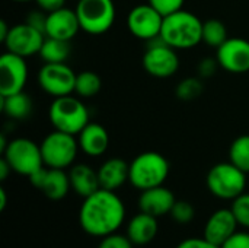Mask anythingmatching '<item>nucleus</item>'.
Returning a JSON list of instances; mask_svg holds the SVG:
<instances>
[{
	"label": "nucleus",
	"mask_w": 249,
	"mask_h": 248,
	"mask_svg": "<svg viewBox=\"0 0 249 248\" xmlns=\"http://www.w3.org/2000/svg\"><path fill=\"white\" fill-rule=\"evenodd\" d=\"M125 221V205L117 191L99 189L85 197L79 209V224L83 232L104 238L118 232Z\"/></svg>",
	"instance_id": "f257e3e1"
},
{
	"label": "nucleus",
	"mask_w": 249,
	"mask_h": 248,
	"mask_svg": "<svg viewBox=\"0 0 249 248\" xmlns=\"http://www.w3.org/2000/svg\"><path fill=\"white\" fill-rule=\"evenodd\" d=\"M175 50H190L203 42V20L190 10H178L163 18L159 37Z\"/></svg>",
	"instance_id": "f03ea898"
},
{
	"label": "nucleus",
	"mask_w": 249,
	"mask_h": 248,
	"mask_svg": "<svg viewBox=\"0 0 249 248\" xmlns=\"http://www.w3.org/2000/svg\"><path fill=\"white\" fill-rule=\"evenodd\" d=\"M169 175V162L159 152H143L130 162L128 181L139 191L163 186Z\"/></svg>",
	"instance_id": "7ed1b4c3"
},
{
	"label": "nucleus",
	"mask_w": 249,
	"mask_h": 248,
	"mask_svg": "<svg viewBox=\"0 0 249 248\" xmlns=\"http://www.w3.org/2000/svg\"><path fill=\"white\" fill-rule=\"evenodd\" d=\"M48 117L55 130L77 136L89 123V110L79 96H58L50 105Z\"/></svg>",
	"instance_id": "20e7f679"
},
{
	"label": "nucleus",
	"mask_w": 249,
	"mask_h": 248,
	"mask_svg": "<svg viewBox=\"0 0 249 248\" xmlns=\"http://www.w3.org/2000/svg\"><path fill=\"white\" fill-rule=\"evenodd\" d=\"M209 191L220 200H235L245 193L247 172L229 162H219L210 168L206 177Z\"/></svg>",
	"instance_id": "39448f33"
},
{
	"label": "nucleus",
	"mask_w": 249,
	"mask_h": 248,
	"mask_svg": "<svg viewBox=\"0 0 249 248\" xmlns=\"http://www.w3.org/2000/svg\"><path fill=\"white\" fill-rule=\"evenodd\" d=\"M41 153L44 165L48 168L67 170L70 168L79 152V142L74 134L54 130L47 134L41 142Z\"/></svg>",
	"instance_id": "423d86ee"
},
{
	"label": "nucleus",
	"mask_w": 249,
	"mask_h": 248,
	"mask_svg": "<svg viewBox=\"0 0 249 248\" xmlns=\"http://www.w3.org/2000/svg\"><path fill=\"white\" fill-rule=\"evenodd\" d=\"M80 29L90 35L108 32L117 16L114 0H79L76 6Z\"/></svg>",
	"instance_id": "0eeeda50"
},
{
	"label": "nucleus",
	"mask_w": 249,
	"mask_h": 248,
	"mask_svg": "<svg viewBox=\"0 0 249 248\" xmlns=\"http://www.w3.org/2000/svg\"><path fill=\"white\" fill-rule=\"evenodd\" d=\"M1 155L10 165L12 171L19 175L29 177L44 167L41 146L28 137L9 140V145Z\"/></svg>",
	"instance_id": "6e6552de"
},
{
	"label": "nucleus",
	"mask_w": 249,
	"mask_h": 248,
	"mask_svg": "<svg viewBox=\"0 0 249 248\" xmlns=\"http://www.w3.org/2000/svg\"><path fill=\"white\" fill-rule=\"evenodd\" d=\"M76 76L66 63H44L38 72V83L45 94L58 98L74 92Z\"/></svg>",
	"instance_id": "1a4fd4ad"
},
{
	"label": "nucleus",
	"mask_w": 249,
	"mask_h": 248,
	"mask_svg": "<svg viewBox=\"0 0 249 248\" xmlns=\"http://www.w3.org/2000/svg\"><path fill=\"white\" fill-rule=\"evenodd\" d=\"M163 25V16L149 3L134 6L127 16L128 31L139 39H159Z\"/></svg>",
	"instance_id": "9d476101"
},
{
	"label": "nucleus",
	"mask_w": 249,
	"mask_h": 248,
	"mask_svg": "<svg viewBox=\"0 0 249 248\" xmlns=\"http://www.w3.org/2000/svg\"><path fill=\"white\" fill-rule=\"evenodd\" d=\"M144 70L159 79H166L174 76L179 69V57L177 50L165 44L160 38L158 42L152 44L143 56Z\"/></svg>",
	"instance_id": "9b49d317"
},
{
	"label": "nucleus",
	"mask_w": 249,
	"mask_h": 248,
	"mask_svg": "<svg viewBox=\"0 0 249 248\" xmlns=\"http://www.w3.org/2000/svg\"><path fill=\"white\" fill-rule=\"evenodd\" d=\"M44 39L45 34L42 31L34 28L28 22H23L10 26V31L3 41V45L6 51L26 58L29 56L39 54Z\"/></svg>",
	"instance_id": "f8f14e48"
},
{
	"label": "nucleus",
	"mask_w": 249,
	"mask_h": 248,
	"mask_svg": "<svg viewBox=\"0 0 249 248\" xmlns=\"http://www.w3.org/2000/svg\"><path fill=\"white\" fill-rule=\"evenodd\" d=\"M28 64L25 57L3 53L0 57V96H9L25 89L28 82Z\"/></svg>",
	"instance_id": "ddd939ff"
},
{
	"label": "nucleus",
	"mask_w": 249,
	"mask_h": 248,
	"mask_svg": "<svg viewBox=\"0 0 249 248\" xmlns=\"http://www.w3.org/2000/svg\"><path fill=\"white\" fill-rule=\"evenodd\" d=\"M28 178L32 187L41 190L45 197L54 202L63 200L71 190L70 177L66 170L48 168L44 165Z\"/></svg>",
	"instance_id": "4468645a"
},
{
	"label": "nucleus",
	"mask_w": 249,
	"mask_h": 248,
	"mask_svg": "<svg viewBox=\"0 0 249 248\" xmlns=\"http://www.w3.org/2000/svg\"><path fill=\"white\" fill-rule=\"evenodd\" d=\"M216 58L219 66L233 75L249 72V41L241 37L228 38L219 48H216Z\"/></svg>",
	"instance_id": "2eb2a0df"
},
{
	"label": "nucleus",
	"mask_w": 249,
	"mask_h": 248,
	"mask_svg": "<svg viewBox=\"0 0 249 248\" xmlns=\"http://www.w3.org/2000/svg\"><path fill=\"white\" fill-rule=\"evenodd\" d=\"M238 221L232 212V209H217L216 212H213L209 219L204 224V231H203V237L222 247L225 244L226 240H229L236 231H238Z\"/></svg>",
	"instance_id": "dca6fc26"
},
{
	"label": "nucleus",
	"mask_w": 249,
	"mask_h": 248,
	"mask_svg": "<svg viewBox=\"0 0 249 248\" xmlns=\"http://www.w3.org/2000/svg\"><path fill=\"white\" fill-rule=\"evenodd\" d=\"M80 29L76 10L61 7L58 10L47 13L45 37L57 38L63 41H71Z\"/></svg>",
	"instance_id": "f3484780"
},
{
	"label": "nucleus",
	"mask_w": 249,
	"mask_h": 248,
	"mask_svg": "<svg viewBox=\"0 0 249 248\" xmlns=\"http://www.w3.org/2000/svg\"><path fill=\"white\" fill-rule=\"evenodd\" d=\"M175 202L177 199L172 190H169L165 186H158L140 191L137 206L140 212L149 213L155 218H160L171 213Z\"/></svg>",
	"instance_id": "a211bd4d"
},
{
	"label": "nucleus",
	"mask_w": 249,
	"mask_h": 248,
	"mask_svg": "<svg viewBox=\"0 0 249 248\" xmlns=\"http://www.w3.org/2000/svg\"><path fill=\"white\" fill-rule=\"evenodd\" d=\"M77 142L80 151L85 155L90 158H99L108 151L109 134L102 124L88 123L85 129L77 134Z\"/></svg>",
	"instance_id": "6ab92c4d"
},
{
	"label": "nucleus",
	"mask_w": 249,
	"mask_h": 248,
	"mask_svg": "<svg viewBox=\"0 0 249 248\" xmlns=\"http://www.w3.org/2000/svg\"><path fill=\"white\" fill-rule=\"evenodd\" d=\"M158 232H159L158 218L140 210L128 221L125 228L127 237L136 247H144L150 244L156 238Z\"/></svg>",
	"instance_id": "aec40b11"
},
{
	"label": "nucleus",
	"mask_w": 249,
	"mask_h": 248,
	"mask_svg": "<svg viewBox=\"0 0 249 248\" xmlns=\"http://www.w3.org/2000/svg\"><path fill=\"white\" fill-rule=\"evenodd\" d=\"M130 164L121 158L107 159L98 170V178L101 189L117 191L128 181Z\"/></svg>",
	"instance_id": "412c9836"
},
{
	"label": "nucleus",
	"mask_w": 249,
	"mask_h": 248,
	"mask_svg": "<svg viewBox=\"0 0 249 248\" xmlns=\"http://www.w3.org/2000/svg\"><path fill=\"white\" fill-rule=\"evenodd\" d=\"M70 177V186L71 190L80 196L82 199L90 196L96 190L101 189L99 186V178H98V171H95L90 165L88 164H76L70 167L69 171Z\"/></svg>",
	"instance_id": "4be33fe9"
},
{
	"label": "nucleus",
	"mask_w": 249,
	"mask_h": 248,
	"mask_svg": "<svg viewBox=\"0 0 249 248\" xmlns=\"http://www.w3.org/2000/svg\"><path fill=\"white\" fill-rule=\"evenodd\" d=\"M1 98V111L12 120H25L32 113V99L22 91Z\"/></svg>",
	"instance_id": "5701e85b"
},
{
	"label": "nucleus",
	"mask_w": 249,
	"mask_h": 248,
	"mask_svg": "<svg viewBox=\"0 0 249 248\" xmlns=\"http://www.w3.org/2000/svg\"><path fill=\"white\" fill-rule=\"evenodd\" d=\"M71 47L70 41L45 37L44 44L39 50V56L44 63H66L70 57Z\"/></svg>",
	"instance_id": "b1692460"
},
{
	"label": "nucleus",
	"mask_w": 249,
	"mask_h": 248,
	"mask_svg": "<svg viewBox=\"0 0 249 248\" xmlns=\"http://www.w3.org/2000/svg\"><path fill=\"white\" fill-rule=\"evenodd\" d=\"M101 86H102L101 77L95 72L85 70L76 76L74 94H77L79 98H92L98 95Z\"/></svg>",
	"instance_id": "393cba45"
},
{
	"label": "nucleus",
	"mask_w": 249,
	"mask_h": 248,
	"mask_svg": "<svg viewBox=\"0 0 249 248\" xmlns=\"http://www.w3.org/2000/svg\"><path fill=\"white\" fill-rule=\"evenodd\" d=\"M228 29L226 25L219 19H209L203 22V42L219 48L226 39H228Z\"/></svg>",
	"instance_id": "a878e982"
},
{
	"label": "nucleus",
	"mask_w": 249,
	"mask_h": 248,
	"mask_svg": "<svg viewBox=\"0 0 249 248\" xmlns=\"http://www.w3.org/2000/svg\"><path fill=\"white\" fill-rule=\"evenodd\" d=\"M229 161L249 174V134L236 137L229 148Z\"/></svg>",
	"instance_id": "bb28decb"
},
{
	"label": "nucleus",
	"mask_w": 249,
	"mask_h": 248,
	"mask_svg": "<svg viewBox=\"0 0 249 248\" xmlns=\"http://www.w3.org/2000/svg\"><path fill=\"white\" fill-rule=\"evenodd\" d=\"M204 92V85L200 77H187L182 79L177 89L175 95L181 101H194Z\"/></svg>",
	"instance_id": "cd10ccee"
},
{
	"label": "nucleus",
	"mask_w": 249,
	"mask_h": 248,
	"mask_svg": "<svg viewBox=\"0 0 249 248\" xmlns=\"http://www.w3.org/2000/svg\"><path fill=\"white\" fill-rule=\"evenodd\" d=\"M169 215H171V218L177 224L187 225V224H190V222L194 221V218H196V209L187 200H177Z\"/></svg>",
	"instance_id": "c85d7f7f"
},
{
	"label": "nucleus",
	"mask_w": 249,
	"mask_h": 248,
	"mask_svg": "<svg viewBox=\"0 0 249 248\" xmlns=\"http://www.w3.org/2000/svg\"><path fill=\"white\" fill-rule=\"evenodd\" d=\"M231 209L239 227L249 229V193H242L235 200H232Z\"/></svg>",
	"instance_id": "c756f323"
},
{
	"label": "nucleus",
	"mask_w": 249,
	"mask_h": 248,
	"mask_svg": "<svg viewBox=\"0 0 249 248\" xmlns=\"http://www.w3.org/2000/svg\"><path fill=\"white\" fill-rule=\"evenodd\" d=\"M98 248H134V244L130 241L127 234L114 232L101 238Z\"/></svg>",
	"instance_id": "7c9ffc66"
},
{
	"label": "nucleus",
	"mask_w": 249,
	"mask_h": 248,
	"mask_svg": "<svg viewBox=\"0 0 249 248\" xmlns=\"http://www.w3.org/2000/svg\"><path fill=\"white\" fill-rule=\"evenodd\" d=\"M184 1L185 0H147V3L152 4L163 18L181 10L184 6Z\"/></svg>",
	"instance_id": "2f4dec72"
},
{
	"label": "nucleus",
	"mask_w": 249,
	"mask_h": 248,
	"mask_svg": "<svg viewBox=\"0 0 249 248\" xmlns=\"http://www.w3.org/2000/svg\"><path fill=\"white\" fill-rule=\"evenodd\" d=\"M217 67H220L217 58L206 57V58H203V60L198 63L197 72H198V76H200L201 79H207V77L214 76V73L217 72Z\"/></svg>",
	"instance_id": "473e14b6"
},
{
	"label": "nucleus",
	"mask_w": 249,
	"mask_h": 248,
	"mask_svg": "<svg viewBox=\"0 0 249 248\" xmlns=\"http://www.w3.org/2000/svg\"><path fill=\"white\" fill-rule=\"evenodd\" d=\"M222 248H249V232L236 231L229 240L225 241Z\"/></svg>",
	"instance_id": "72a5a7b5"
},
{
	"label": "nucleus",
	"mask_w": 249,
	"mask_h": 248,
	"mask_svg": "<svg viewBox=\"0 0 249 248\" xmlns=\"http://www.w3.org/2000/svg\"><path fill=\"white\" fill-rule=\"evenodd\" d=\"M175 248H222L210 241H207L204 237H191L182 240Z\"/></svg>",
	"instance_id": "f704fd0d"
},
{
	"label": "nucleus",
	"mask_w": 249,
	"mask_h": 248,
	"mask_svg": "<svg viewBox=\"0 0 249 248\" xmlns=\"http://www.w3.org/2000/svg\"><path fill=\"white\" fill-rule=\"evenodd\" d=\"M29 25H32L34 28L42 31L45 34V23H47V12L38 9V10H31L29 15L26 16V20Z\"/></svg>",
	"instance_id": "c9c22d12"
},
{
	"label": "nucleus",
	"mask_w": 249,
	"mask_h": 248,
	"mask_svg": "<svg viewBox=\"0 0 249 248\" xmlns=\"http://www.w3.org/2000/svg\"><path fill=\"white\" fill-rule=\"evenodd\" d=\"M35 1H36L38 7L47 13L58 10V9L64 7V4H66V0H35Z\"/></svg>",
	"instance_id": "e433bc0d"
},
{
	"label": "nucleus",
	"mask_w": 249,
	"mask_h": 248,
	"mask_svg": "<svg viewBox=\"0 0 249 248\" xmlns=\"http://www.w3.org/2000/svg\"><path fill=\"white\" fill-rule=\"evenodd\" d=\"M12 172V168H10V165L7 164V161L1 156V159H0V180L1 181H4L7 177H9V174Z\"/></svg>",
	"instance_id": "4c0bfd02"
},
{
	"label": "nucleus",
	"mask_w": 249,
	"mask_h": 248,
	"mask_svg": "<svg viewBox=\"0 0 249 248\" xmlns=\"http://www.w3.org/2000/svg\"><path fill=\"white\" fill-rule=\"evenodd\" d=\"M9 31H10V26L6 23V20H0V41H1V42H3L4 38L7 37Z\"/></svg>",
	"instance_id": "58836bf2"
},
{
	"label": "nucleus",
	"mask_w": 249,
	"mask_h": 248,
	"mask_svg": "<svg viewBox=\"0 0 249 248\" xmlns=\"http://www.w3.org/2000/svg\"><path fill=\"white\" fill-rule=\"evenodd\" d=\"M7 206V193L4 190V187L0 189V210L3 212Z\"/></svg>",
	"instance_id": "ea45409f"
},
{
	"label": "nucleus",
	"mask_w": 249,
	"mask_h": 248,
	"mask_svg": "<svg viewBox=\"0 0 249 248\" xmlns=\"http://www.w3.org/2000/svg\"><path fill=\"white\" fill-rule=\"evenodd\" d=\"M12 1H18V3H22V1H31V0H12Z\"/></svg>",
	"instance_id": "a19ab883"
}]
</instances>
